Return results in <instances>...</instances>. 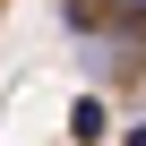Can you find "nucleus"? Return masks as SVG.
I'll use <instances>...</instances> for the list:
<instances>
[{
  "label": "nucleus",
  "mask_w": 146,
  "mask_h": 146,
  "mask_svg": "<svg viewBox=\"0 0 146 146\" xmlns=\"http://www.w3.org/2000/svg\"><path fill=\"white\" fill-rule=\"evenodd\" d=\"M69 137H78V146H103V137H112V112H103V95H78V103H69Z\"/></svg>",
  "instance_id": "1"
},
{
  "label": "nucleus",
  "mask_w": 146,
  "mask_h": 146,
  "mask_svg": "<svg viewBox=\"0 0 146 146\" xmlns=\"http://www.w3.org/2000/svg\"><path fill=\"white\" fill-rule=\"evenodd\" d=\"M120 146H146V120H129V137H120Z\"/></svg>",
  "instance_id": "2"
}]
</instances>
